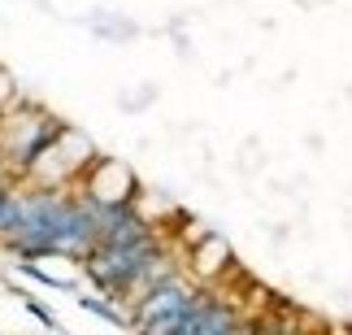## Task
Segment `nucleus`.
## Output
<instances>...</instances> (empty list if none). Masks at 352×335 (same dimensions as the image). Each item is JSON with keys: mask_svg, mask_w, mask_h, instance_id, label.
<instances>
[{"mask_svg": "<svg viewBox=\"0 0 352 335\" xmlns=\"http://www.w3.org/2000/svg\"><path fill=\"white\" fill-rule=\"evenodd\" d=\"M91 157H96V144H91L78 127L65 122L57 136L22 166L18 179L26 187H74V179L83 174V166L91 162Z\"/></svg>", "mask_w": 352, "mask_h": 335, "instance_id": "1", "label": "nucleus"}, {"mask_svg": "<svg viewBox=\"0 0 352 335\" xmlns=\"http://www.w3.org/2000/svg\"><path fill=\"white\" fill-rule=\"evenodd\" d=\"M18 301H22V310H26V314H31V318H35V323H44L48 331H57V327H61V318H57V314H52V310H48V305H44V301H35V296H31V292H26V296H18Z\"/></svg>", "mask_w": 352, "mask_h": 335, "instance_id": "6", "label": "nucleus"}, {"mask_svg": "<svg viewBox=\"0 0 352 335\" xmlns=\"http://www.w3.org/2000/svg\"><path fill=\"white\" fill-rule=\"evenodd\" d=\"M140 174H135L122 157H91L83 166V174L74 179V192L91 200L96 209H113V205H131L135 196H140Z\"/></svg>", "mask_w": 352, "mask_h": 335, "instance_id": "2", "label": "nucleus"}, {"mask_svg": "<svg viewBox=\"0 0 352 335\" xmlns=\"http://www.w3.org/2000/svg\"><path fill=\"white\" fill-rule=\"evenodd\" d=\"M22 105V91H18V78H13L5 65H0V114H9V109H18Z\"/></svg>", "mask_w": 352, "mask_h": 335, "instance_id": "7", "label": "nucleus"}, {"mask_svg": "<svg viewBox=\"0 0 352 335\" xmlns=\"http://www.w3.org/2000/svg\"><path fill=\"white\" fill-rule=\"evenodd\" d=\"M0 183H18V179L9 174V166H5V162H0Z\"/></svg>", "mask_w": 352, "mask_h": 335, "instance_id": "8", "label": "nucleus"}, {"mask_svg": "<svg viewBox=\"0 0 352 335\" xmlns=\"http://www.w3.org/2000/svg\"><path fill=\"white\" fill-rule=\"evenodd\" d=\"M187 266H192V279H200V283H213L226 266H235V252H231V239H226L222 231H205L192 244V252H187Z\"/></svg>", "mask_w": 352, "mask_h": 335, "instance_id": "4", "label": "nucleus"}, {"mask_svg": "<svg viewBox=\"0 0 352 335\" xmlns=\"http://www.w3.org/2000/svg\"><path fill=\"white\" fill-rule=\"evenodd\" d=\"M74 305L91 318H100V323H113V327H131V314L122 310V305H109V296H100V292H78Z\"/></svg>", "mask_w": 352, "mask_h": 335, "instance_id": "5", "label": "nucleus"}, {"mask_svg": "<svg viewBox=\"0 0 352 335\" xmlns=\"http://www.w3.org/2000/svg\"><path fill=\"white\" fill-rule=\"evenodd\" d=\"M239 318L226 301L209 296V292H196V301L187 305L174 323V335H222V331H235Z\"/></svg>", "mask_w": 352, "mask_h": 335, "instance_id": "3", "label": "nucleus"}]
</instances>
